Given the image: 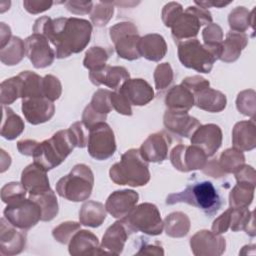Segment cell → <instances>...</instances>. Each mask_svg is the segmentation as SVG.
<instances>
[{"label":"cell","mask_w":256,"mask_h":256,"mask_svg":"<svg viewBox=\"0 0 256 256\" xmlns=\"http://www.w3.org/2000/svg\"><path fill=\"white\" fill-rule=\"evenodd\" d=\"M33 32L41 34L55 47L56 58H67L83 51L90 42L92 24L82 18L48 16L38 18L33 26Z\"/></svg>","instance_id":"obj_1"},{"label":"cell","mask_w":256,"mask_h":256,"mask_svg":"<svg viewBox=\"0 0 256 256\" xmlns=\"http://www.w3.org/2000/svg\"><path fill=\"white\" fill-rule=\"evenodd\" d=\"M186 203L201 209L206 215L213 216L221 207L220 195L212 182L203 180L189 183L184 190L167 196L166 204Z\"/></svg>","instance_id":"obj_2"},{"label":"cell","mask_w":256,"mask_h":256,"mask_svg":"<svg viewBox=\"0 0 256 256\" xmlns=\"http://www.w3.org/2000/svg\"><path fill=\"white\" fill-rule=\"evenodd\" d=\"M110 179L118 185L140 187L150 180L148 162L140 155L139 149H129L122 154L119 162L113 164L109 170Z\"/></svg>","instance_id":"obj_3"},{"label":"cell","mask_w":256,"mask_h":256,"mask_svg":"<svg viewBox=\"0 0 256 256\" xmlns=\"http://www.w3.org/2000/svg\"><path fill=\"white\" fill-rule=\"evenodd\" d=\"M77 147L69 130H59L49 139L39 142L34 153V162L49 171L60 165L66 157Z\"/></svg>","instance_id":"obj_4"},{"label":"cell","mask_w":256,"mask_h":256,"mask_svg":"<svg viewBox=\"0 0 256 256\" xmlns=\"http://www.w3.org/2000/svg\"><path fill=\"white\" fill-rule=\"evenodd\" d=\"M94 175L86 164L75 165L69 174L56 183V193L72 202L87 200L93 190Z\"/></svg>","instance_id":"obj_5"},{"label":"cell","mask_w":256,"mask_h":256,"mask_svg":"<svg viewBox=\"0 0 256 256\" xmlns=\"http://www.w3.org/2000/svg\"><path fill=\"white\" fill-rule=\"evenodd\" d=\"M130 233L142 232L147 235H160L164 229L160 211L152 203L135 206L131 212L120 219Z\"/></svg>","instance_id":"obj_6"},{"label":"cell","mask_w":256,"mask_h":256,"mask_svg":"<svg viewBox=\"0 0 256 256\" xmlns=\"http://www.w3.org/2000/svg\"><path fill=\"white\" fill-rule=\"evenodd\" d=\"M211 23L212 16L207 9L197 6L187 7L170 26L174 42L178 44L195 38L201 26Z\"/></svg>","instance_id":"obj_7"},{"label":"cell","mask_w":256,"mask_h":256,"mask_svg":"<svg viewBox=\"0 0 256 256\" xmlns=\"http://www.w3.org/2000/svg\"><path fill=\"white\" fill-rule=\"evenodd\" d=\"M178 58L181 64L201 73H209L217 56L198 39L193 38L177 44Z\"/></svg>","instance_id":"obj_8"},{"label":"cell","mask_w":256,"mask_h":256,"mask_svg":"<svg viewBox=\"0 0 256 256\" xmlns=\"http://www.w3.org/2000/svg\"><path fill=\"white\" fill-rule=\"evenodd\" d=\"M3 214L8 222L21 230L34 227L42 219V210L39 204L26 197L7 203Z\"/></svg>","instance_id":"obj_9"},{"label":"cell","mask_w":256,"mask_h":256,"mask_svg":"<svg viewBox=\"0 0 256 256\" xmlns=\"http://www.w3.org/2000/svg\"><path fill=\"white\" fill-rule=\"evenodd\" d=\"M110 38L119 57L130 61L140 57L138 49L140 36L133 23L121 22L115 24L110 28Z\"/></svg>","instance_id":"obj_10"},{"label":"cell","mask_w":256,"mask_h":256,"mask_svg":"<svg viewBox=\"0 0 256 256\" xmlns=\"http://www.w3.org/2000/svg\"><path fill=\"white\" fill-rule=\"evenodd\" d=\"M89 155L99 161L107 160L116 151V141L112 128L104 121L89 128L87 143Z\"/></svg>","instance_id":"obj_11"},{"label":"cell","mask_w":256,"mask_h":256,"mask_svg":"<svg viewBox=\"0 0 256 256\" xmlns=\"http://www.w3.org/2000/svg\"><path fill=\"white\" fill-rule=\"evenodd\" d=\"M205 152L195 145L179 144L170 153V161L175 169L181 172H190L203 169L207 163Z\"/></svg>","instance_id":"obj_12"},{"label":"cell","mask_w":256,"mask_h":256,"mask_svg":"<svg viewBox=\"0 0 256 256\" xmlns=\"http://www.w3.org/2000/svg\"><path fill=\"white\" fill-rule=\"evenodd\" d=\"M24 42L26 56L36 69L46 68L53 63L56 54L46 37L41 34L33 33L28 36Z\"/></svg>","instance_id":"obj_13"},{"label":"cell","mask_w":256,"mask_h":256,"mask_svg":"<svg viewBox=\"0 0 256 256\" xmlns=\"http://www.w3.org/2000/svg\"><path fill=\"white\" fill-rule=\"evenodd\" d=\"M111 91L107 89H98L92 96L90 103L85 107L82 113V122L89 129L99 122H104L107 115L113 110Z\"/></svg>","instance_id":"obj_14"},{"label":"cell","mask_w":256,"mask_h":256,"mask_svg":"<svg viewBox=\"0 0 256 256\" xmlns=\"http://www.w3.org/2000/svg\"><path fill=\"white\" fill-rule=\"evenodd\" d=\"M190 247L196 256H219L225 251L226 241L213 231L200 230L191 237Z\"/></svg>","instance_id":"obj_15"},{"label":"cell","mask_w":256,"mask_h":256,"mask_svg":"<svg viewBox=\"0 0 256 256\" xmlns=\"http://www.w3.org/2000/svg\"><path fill=\"white\" fill-rule=\"evenodd\" d=\"M22 113L32 125L49 121L55 113V105L45 97H30L22 99Z\"/></svg>","instance_id":"obj_16"},{"label":"cell","mask_w":256,"mask_h":256,"mask_svg":"<svg viewBox=\"0 0 256 256\" xmlns=\"http://www.w3.org/2000/svg\"><path fill=\"white\" fill-rule=\"evenodd\" d=\"M222 131L216 124L200 125L192 134L190 141L202 149L207 157L213 156L222 144Z\"/></svg>","instance_id":"obj_17"},{"label":"cell","mask_w":256,"mask_h":256,"mask_svg":"<svg viewBox=\"0 0 256 256\" xmlns=\"http://www.w3.org/2000/svg\"><path fill=\"white\" fill-rule=\"evenodd\" d=\"M170 145L171 139L166 133L156 132L146 138L139 148V152L148 163H160L167 158Z\"/></svg>","instance_id":"obj_18"},{"label":"cell","mask_w":256,"mask_h":256,"mask_svg":"<svg viewBox=\"0 0 256 256\" xmlns=\"http://www.w3.org/2000/svg\"><path fill=\"white\" fill-rule=\"evenodd\" d=\"M5 217L1 218L0 227V253L5 256H12L23 251L26 245V233L17 230Z\"/></svg>","instance_id":"obj_19"},{"label":"cell","mask_w":256,"mask_h":256,"mask_svg":"<svg viewBox=\"0 0 256 256\" xmlns=\"http://www.w3.org/2000/svg\"><path fill=\"white\" fill-rule=\"evenodd\" d=\"M139 195L134 190L124 189L112 192L106 200V211L114 218L122 219L136 206Z\"/></svg>","instance_id":"obj_20"},{"label":"cell","mask_w":256,"mask_h":256,"mask_svg":"<svg viewBox=\"0 0 256 256\" xmlns=\"http://www.w3.org/2000/svg\"><path fill=\"white\" fill-rule=\"evenodd\" d=\"M131 105L143 106L154 98V91L151 85L144 79H128L119 89Z\"/></svg>","instance_id":"obj_21"},{"label":"cell","mask_w":256,"mask_h":256,"mask_svg":"<svg viewBox=\"0 0 256 256\" xmlns=\"http://www.w3.org/2000/svg\"><path fill=\"white\" fill-rule=\"evenodd\" d=\"M163 123L167 130L181 137L189 138L201 125L198 119L190 116L187 112L167 110L163 117Z\"/></svg>","instance_id":"obj_22"},{"label":"cell","mask_w":256,"mask_h":256,"mask_svg":"<svg viewBox=\"0 0 256 256\" xmlns=\"http://www.w3.org/2000/svg\"><path fill=\"white\" fill-rule=\"evenodd\" d=\"M89 78L96 86L104 85L113 90H117L130 78V74L125 67L106 65L100 70L89 72Z\"/></svg>","instance_id":"obj_23"},{"label":"cell","mask_w":256,"mask_h":256,"mask_svg":"<svg viewBox=\"0 0 256 256\" xmlns=\"http://www.w3.org/2000/svg\"><path fill=\"white\" fill-rule=\"evenodd\" d=\"M21 184L29 195L38 194L51 189L47 170L35 162L29 164L22 171Z\"/></svg>","instance_id":"obj_24"},{"label":"cell","mask_w":256,"mask_h":256,"mask_svg":"<svg viewBox=\"0 0 256 256\" xmlns=\"http://www.w3.org/2000/svg\"><path fill=\"white\" fill-rule=\"evenodd\" d=\"M68 250L74 256L103 254L96 235L88 230H78L68 243Z\"/></svg>","instance_id":"obj_25"},{"label":"cell","mask_w":256,"mask_h":256,"mask_svg":"<svg viewBox=\"0 0 256 256\" xmlns=\"http://www.w3.org/2000/svg\"><path fill=\"white\" fill-rule=\"evenodd\" d=\"M130 232L127 230L121 220L116 221L107 228L103 235L100 248L103 253H112L119 255L122 253L124 245L128 239Z\"/></svg>","instance_id":"obj_26"},{"label":"cell","mask_w":256,"mask_h":256,"mask_svg":"<svg viewBox=\"0 0 256 256\" xmlns=\"http://www.w3.org/2000/svg\"><path fill=\"white\" fill-rule=\"evenodd\" d=\"M233 147L240 151H250L256 146V125L253 119L240 121L232 130Z\"/></svg>","instance_id":"obj_27"},{"label":"cell","mask_w":256,"mask_h":256,"mask_svg":"<svg viewBox=\"0 0 256 256\" xmlns=\"http://www.w3.org/2000/svg\"><path fill=\"white\" fill-rule=\"evenodd\" d=\"M247 44L248 37L245 33L236 31L228 32L225 40H223L221 43L219 59L226 63L236 61Z\"/></svg>","instance_id":"obj_28"},{"label":"cell","mask_w":256,"mask_h":256,"mask_svg":"<svg viewBox=\"0 0 256 256\" xmlns=\"http://www.w3.org/2000/svg\"><path fill=\"white\" fill-rule=\"evenodd\" d=\"M139 54L149 61H160L167 52V44L163 36L157 33L147 34L140 37L139 40Z\"/></svg>","instance_id":"obj_29"},{"label":"cell","mask_w":256,"mask_h":256,"mask_svg":"<svg viewBox=\"0 0 256 256\" xmlns=\"http://www.w3.org/2000/svg\"><path fill=\"white\" fill-rule=\"evenodd\" d=\"M168 110L177 112H188L195 104L193 93L183 85L172 87L165 98Z\"/></svg>","instance_id":"obj_30"},{"label":"cell","mask_w":256,"mask_h":256,"mask_svg":"<svg viewBox=\"0 0 256 256\" xmlns=\"http://www.w3.org/2000/svg\"><path fill=\"white\" fill-rule=\"evenodd\" d=\"M195 105L208 112H221L225 109L227 99L222 92L207 87L194 94Z\"/></svg>","instance_id":"obj_31"},{"label":"cell","mask_w":256,"mask_h":256,"mask_svg":"<svg viewBox=\"0 0 256 256\" xmlns=\"http://www.w3.org/2000/svg\"><path fill=\"white\" fill-rule=\"evenodd\" d=\"M105 206L97 201L85 202L79 211V221L81 225L96 228L102 225L106 219Z\"/></svg>","instance_id":"obj_32"},{"label":"cell","mask_w":256,"mask_h":256,"mask_svg":"<svg viewBox=\"0 0 256 256\" xmlns=\"http://www.w3.org/2000/svg\"><path fill=\"white\" fill-rule=\"evenodd\" d=\"M25 125L20 116L5 105H2L1 136L7 140H13L24 131Z\"/></svg>","instance_id":"obj_33"},{"label":"cell","mask_w":256,"mask_h":256,"mask_svg":"<svg viewBox=\"0 0 256 256\" xmlns=\"http://www.w3.org/2000/svg\"><path fill=\"white\" fill-rule=\"evenodd\" d=\"M25 54V42L17 36H12L10 41L4 47L0 48L1 62L8 66L17 65Z\"/></svg>","instance_id":"obj_34"},{"label":"cell","mask_w":256,"mask_h":256,"mask_svg":"<svg viewBox=\"0 0 256 256\" xmlns=\"http://www.w3.org/2000/svg\"><path fill=\"white\" fill-rule=\"evenodd\" d=\"M29 198L37 202L41 207V210H42L41 221H44V222L51 221L58 214V211H59L58 201H57L56 194L52 189H49L47 191H44L38 194L29 195Z\"/></svg>","instance_id":"obj_35"},{"label":"cell","mask_w":256,"mask_h":256,"mask_svg":"<svg viewBox=\"0 0 256 256\" xmlns=\"http://www.w3.org/2000/svg\"><path fill=\"white\" fill-rule=\"evenodd\" d=\"M166 234L173 238H181L188 234L190 229V219L183 212H173L166 216L164 220Z\"/></svg>","instance_id":"obj_36"},{"label":"cell","mask_w":256,"mask_h":256,"mask_svg":"<svg viewBox=\"0 0 256 256\" xmlns=\"http://www.w3.org/2000/svg\"><path fill=\"white\" fill-rule=\"evenodd\" d=\"M255 185L237 182L229 194V205L232 208H248L254 197Z\"/></svg>","instance_id":"obj_37"},{"label":"cell","mask_w":256,"mask_h":256,"mask_svg":"<svg viewBox=\"0 0 256 256\" xmlns=\"http://www.w3.org/2000/svg\"><path fill=\"white\" fill-rule=\"evenodd\" d=\"M254 10L249 12L245 7L240 6L233 9L228 17L229 26L232 31L245 33L251 27L254 30Z\"/></svg>","instance_id":"obj_38"},{"label":"cell","mask_w":256,"mask_h":256,"mask_svg":"<svg viewBox=\"0 0 256 256\" xmlns=\"http://www.w3.org/2000/svg\"><path fill=\"white\" fill-rule=\"evenodd\" d=\"M113 51L111 49L103 48L100 46H94L87 50L83 65L85 68L91 71H97L106 66V61Z\"/></svg>","instance_id":"obj_39"},{"label":"cell","mask_w":256,"mask_h":256,"mask_svg":"<svg viewBox=\"0 0 256 256\" xmlns=\"http://www.w3.org/2000/svg\"><path fill=\"white\" fill-rule=\"evenodd\" d=\"M245 157L242 151L236 148L226 149L219 159V165L225 173H236L245 164Z\"/></svg>","instance_id":"obj_40"},{"label":"cell","mask_w":256,"mask_h":256,"mask_svg":"<svg viewBox=\"0 0 256 256\" xmlns=\"http://www.w3.org/2000/svg\"><path fill=\"white\" fill-rule=\"evenodd\" d=\"M22 82L19 75L4 80L0 85V102L2 105H9L21 98Z\"/></svg>","instance_id":"obj_41"},{"label":"cell","mask_w":256,"mask_h":256,"mask_svg":"<svg viewBox=\"0 0 256 256\" xmlns=\"http://www.w3.org/2000/svg\"><path fill=\"white\" fill-rule=\"evenodd\" d=\"M203 44L209 48L219 59L220 54V46L223 41V31L222 28L215 23H211L207 25L202 31Z\"/></svg>","instance_id":"obj_42"},{"label":"cell","mask_w":256,"mask_h":256,"mask_svg":"<svg viewBox=\"0 0 256 256\" xmlns=\"http://www.w3.org/2000/svg\"><path fill=\"white\" fill-rule=\"evenodd\" d=\"M236 107L240 113L249 116L254 120L255 116V91L244 90L240 92L236 99Z\"/></svg>","instance_id":"obj_43"},{"label":"cell","mask_w":256,"mask_h":256,"mask_svg":"<svg viewBox=\"0 0 256 256\" xmlns=\"http://www.w3.org/2000/svg\"><path fill=\"white\" fill-rule=\"evenodd\" d=\"M113 12H114V7L112 3L98 2L93 8V12L91 13L90 18L92 23L95 26L102 27L109 22V20L113 15Z\"/></svg>","instance_id":"obj_44"},{"label":"cell","mask_w":256,"mask_h":256,"mask_svg":"<svg viewBox=\"0 0 256 256\" xmlns=\"http://www.w3.org/2000/svg\"><path fill=\"white\" fill-rule=\"evenodd\" d=\"M80 225L74 221H66L55 227L52 231V235L56 241L61 244H68L72 236L80 230Z\"/></svg>","instance_id":"obj_45"},{"label":"cell","mask_w":256,"mask_h":256,"mask_svg":"<svg viewBox=\"0 0 256 256\" xmlns=\"http://www.w3.org/2000/svg\"><path fill=\"white\" fill-rule=\"evenodd\" d=\"M154 81L157 90L167 88L173 81V70L169 63L159 64L154 71Z\"/></svg>","instance_id":"obj_46"},{"label":"cell","mask_w":256,"mask_h":256,"mask_svg":"<svg viewBox=\"0 0 256 256\" xmlns=\"http://www.w3.org/2000/svg\"><path fill=\"white\" fill-rule=\"evenodd\" d=\"M42 89L44 96L50 101L54 102L57 100L62 93V85L59 79L51 74L43 77Z\"/></svg>","instance_id":"obj_47"},{"label":"cell","mask_w":256,"mask_h":256,"mask_svg":"<svg viewBox=\"0 0 256 256\" xmlns=\"http://www.w3.org/2000/svg\"><path fill=\"white\" fill-rule=\"evenodd\" d=\"M27 191L19 182H10L5 184L1 189V200L4 203H9L14 200L26 197Z\"/></svg>","instance_id":"obj_48"},{"label":"cell","mask_w":256,"mask_h":256,"mask_svg":"<svg viewBox=\"0 0 256 256\" xmlns=\"http://www.w3.org/2000/svg\"><path fill=\"white\" fill-rule=\"evenodd\" d=\"M110 99H111L112 107L114 110L117 111V113L126 115V116L132 115L131 104L128 102V100L119 90H114L113 92L111 91Z\"/></svg>","instance_id":"obj_49"},{"label":"cell","mask_w":256,"mask_h":256,"mask_svg":"<svg viewBox=\"0 0 256 256\" xmlns=\"http://www.w3.org/2000/svg\"><path fill=\"white\" fill-rule=\"evenodd\" d=\"M69 130L76 142L77 147L83 148V147L87 146L89 129L84 125V123L82 121H77V122L73 123L69 127Z\"/></svg>","instance_id":"obj_50"},{"label":"cell","mask_w":256,"mask_h":256,"mask_svg":"<svg viewBox=\"0 0 256 256\" xmlns=\"http://www.w3.org/2000/svg\"><path fill=\"white\" fill-rule=\"evenodd\" d=\"M183 12L182 5L177 2L167 3L162 10V20L166 27H170L174 20Z\"/></svg>","instance_id":"obj_51"},{"label":"cell","mask_w":256,"mask_h":256,"mask_svg":"<svg viewBox=\"0 0 256 256\" xmlns=\"http://www.w3.org/2000/svg\"><path fill=\"white\" fill-rule=\"evenodd\" d=\"M181 85H183L188 90H190L193 93V95L207 87H210L209 81L198 75L184 78L181 82Z\"/></svg>","instance_id":"obj_52"},{"label":"cell","mask_w":256,"mask_h":256,"mask_svg":"<svg viewBox=\"0 0 256 256\" xmlns=\"http://www.w3.org/2000/svg\"><path fill=\"white\" fill-rule=\"evenodd\" d=\"M68 11L76 15H84L91 12L93 3L91 1H66L64 2Z\"/></svg>","instance_id":"obj_53"},{"label":"cell","mask_w":256,"mask_h":256,"mask_svg":"<svg viewBox=\"0 0 256 256\" xmlns=\"http://www.w3.org/2000/svg\"><path fill=\"white\" fill-rule=\"evenodd\" d=\"M53 5V1H35V0H25L23 1V6L27 12L30 14H39L46 10H49Z\"/></svg>","instance_id":"obj_54"},{"label":"cell","mask_w":256,"mask_h":256,"mask_svg":"<svg viewBox=\"0 0 256 256\" xmlns=\"http://www.w3.org/2000/svg\"><path fill=\"white\" fill-rule=\"evenodd\" d=\"M230 229V208L216 218L212 224V231L216 234L225 233Z\"/></svg>","instance_id":"obj_55"},{"label":"cell","mask_w":256,"mask_h":256,"mask_svg":"<svg viewBox=\"0 0 256 256\" xmlns=\"http://www.w3.org/2000/svg\"><path fill=\"white\" fill-rule=\"evenodd\" d=\"M235 178L237 182H246L255 185V170L252 166L244 165L240 170L235 173Z\"/></svg>","instance_id":"obj_56"},{"label":"cell","mask_w":256,"mask_h":256,"mask_svg":"<svg viewBox=\"0 0 256 256\" xmlns=\"http://www.w3.org/2000/svg\"><path fill=\"white\" fill-rule=\"evenodd\" d=\"M144 241H141V244L139 245V250L136 252V254H145V255H164V250L162 246L159 243L151 244L148 243L145 239Z\"/></svg>","instance_id":"obj_57"},{"label":"cell","mask_w":256,"mask_h":256,"mask_svg":"<svg viewBox=\"0 0 256 256\" xmlns=\"http://www.w3.org/2000/svg\"><path fill=\"white\" fill-rule=\"evenodd\" d=\"M39 142L36 140H31V139H25L17 142V149L18 151L26 156H33V153L37 147Z\"/></svg>","instance_id":"obj_58"},{"label":"cell","mask_w":256,"mask_h":256,"mask_svg":"<svg viewBox=\"0 0 256 256\" xmlns=\"http://www.w3.org/2000/svg\"><path fill=\"white\" fill-rule=\"evenodd\" d=\"M202 170L204 171L205 174L211 175L214 178L221 177V176H223V174H225V172L221 169L219 163H217L214 160L209 162V163H206V165L204 166V168Z\"/></svg>","instance_id":"obj_59"},{"label":"cell","mask_w":256,"mask_h":256,"mask_svg":"<svg viewBox=\"0 0 256 256\" xmlns=\"http://www.w3.org/2000/svg\"><path fill=\"white\" fill-rule=\"evenodd\" d=\"M0 48L4 47L12 38L11 36V30L10 27L7 26L4 22H1V28H0Z\"/></svg>","instance_id":"obj_60"},{"label":"cell","mask_w":256,"mask_h":256,"mask_svg":"<svg viewBox=\"0 0 256 256\" xmlns=\"http://www.w3.org/2000/svg\"><path fill=\"white\" fill-rule=\"evenodd\" d=\"M194 3L196 5H198L199 7L201 8H204V9H207L211 6L213 7H218V8H221L223 6H227L229 5L231 2H223V1H194Z\"/></svg>","instance_id":"obj_61"}]
</instances>
